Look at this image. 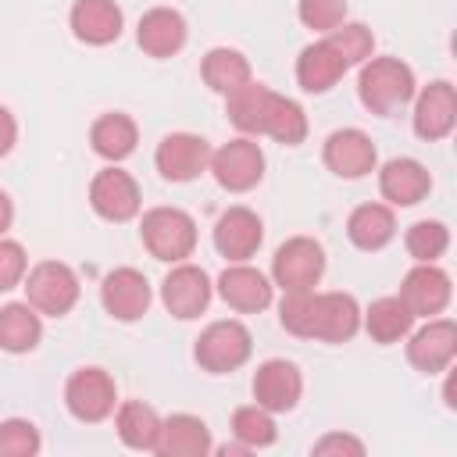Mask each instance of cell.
<instances>
[{
    "instance_id": "6da1fadb",
    "label": "cell",
    "mask_w": 457,
    "mask_h": 457,
    "mask_svg": "<svg viewBox=\"0 0 457 457\" xmlns=\"http://www.w3.org/2000/svg\"><path fill=\"white\" fill-rule=\"evenodd\" d=\"M418 93V82H414V71L411 64H403L400 57H368L361 64V75H357V96L361 104L378 114V118H393L400 114Z\"/></svg>"
},
{
    "instance_id": "7a4b0ae2",
    "label": "cell",
    "mask_w": 457,
    "mask_h": 457,
    "mask_svg": "<svg viewBox=\"0 0 457 457\" xmlns=\"http://www.w3.org/2000/svg\"><path fill=\"white\" fill-rule=\"evenodd\" d=\"M143 246L164 264H179L196 250V221L182 207H150L139 221Z\"/></svg>"
},
{
    "instance_id": "3957f363",
    "label": "cell",
    "mask_w": 457,
    "mask_h": 457,
    "mask_svg": "<svg viewBox=\"0 0 457 457\" xmlns=\"http://www.w3.org/2000/svg\"><path fill=\"white\" fill-rule=\"evenodd\" d=\"M253 353V336L243 321L236 318H225V321H211L196 343H193V357L204 371L211 375H228L236 368H243Z\"/></svg>"
},
{
    "instance_id": "277c9868",
    "label": "cell",
    "mask_w": 457,
    "mask_h": 457,
    "mask_svg": "<svg viewBox=\"0 0 457 457\" xmlns=\"http://www.w3.org/2000/svg\"><path fill=\"white\" fill-rule=\"evenodd\" d=\"M64 407L75 421L82 425H96L107 421L118 407V386L111 378V371L89 364V368H75L64 382Z\"/></svg>"
},
{
    "instance_id": "5b68a950",
    "label": "cell",
    "mask_w": 457,
    "mask_h": 457,
    "mask_svg": "<svg viewBox=\"0 0 457 457\" xmlns=\"http://www.w3.org/2000/svg\"><path fill=\"white\" fill-rule=\"evenodd\" d=\"M25 300L46 314V318H64L79 303V275L64 261H39L25 271Z\"/></svg>"
},
{
    "instance_id": "8992f818",
    "label": "cell",
    "mask_w": 457,
    "mask_h": 457,
    "mask_svg": "<svg viewBox=\"0 0 457 457\" xmlns=\"http://www.w3.org/2000/svg\"><path fill=\"white\" fill-rule=\"evenodd\" d=\"M325 275V250L318 239L311 236H293L286 239L275 257H271V286H278L282 293L293 289H314Z\"/></svg>"
},
{
    "instance_id": "52a82bcc",
    "label": "cell",
    "mask_w": 457,
    "mask_h": 457,
    "mask_svg": "<svg viewBox=\"0 0 457 457\" xmlns=\"http://www.w3.org/2000/svg\"><path fill=\"white\" fill-rule=\"evenodd\" d=\"M207 171L214 175V182L228 193H246L264 179V150L257 146L253 136H239L228 139L225 146L211 150V164Z\"/></svg>"
},
{
    "instance_id": "ba28073f",
    "label": "cell",
    "mask_w": 457,
    "mask_h": 457,
    "mask_svg": "<svg viewBox=\"0 0 457 457\" xmlns=\"http://www.w3.org/2000/svg\"><path fill=\"white\" fill-rule=\"evenodd\" d=\"M214 296V286H211V275L200 268V264H189V261H179L171 264V271L164 275L161 282V303L171 318L179 321H193L207 311Z\"/></svg>"
},
{
    "instance_id": "9c48e42d",
    "label": "cell",
    "mask_w": 457,
    "mask_h": 457,
    "mask_svg": "<svg viewBox=\"0 0 457 457\" xmlns=\"http://www.w3.org/2000/svg\"><path fill=\"white\" fill-rule=\"evenodd\" d=\"M411 104H414L411 125H414L418 139L439 143L453 132V125H457V89L446 79H436L425 89H418Z\"/></svg>"
},
{
    "instance_id": "30bf717a",
    "label": "cell",
    "mask_w": 457,
    "mask_h": 457,
    "mask_svg": "<svg viewBox=\"0 0 457 457\" xmlns=\"http://www.w3.org/2000/svg\"><path fill=\"white\" fill-rule=\"evenodd\" d=\"M89 207L104 221H132L139 214V207H143L139 182L125 168L111 164V168L93 175V182H89Z\"/></svg>"
},
{
    "instance_id": "8fae6325",
    "label": "cell",
    "mask_w": 457,
    "mask_h": 457,
    "mask_svg": "<svg viewBox=\"0 0 457 457\" xmlns=\"http://www.w3.org/2000/svg\"><path fill=\"white\" fill-rule=\"evenodd\" d=\"M154 164H157L161 179H168V182H193L211 164V143L196 132H168L157 143Z\"/></svg>"
},
{
    "instance_id": "7c38bea8",
    "label": "cell",
    "mask_w": 457,
    "mask_h": 457,
    "mask_svg": "<svg viewBox=\"0 0 457 457\" xmlns=\"http://www.w3.org/2000/svg\"><path fill=\"white\" fill-rule=\"evenodd\" d=\"M457 357V325L450 318H428L421 328L407 332V361L425 371V375H439L453 364Z\"/></svg>"
},
{
    "instance_id": "4fadbf2b",
    "label": "cell",
    "mask_w": 457,
    "mask_h": 457,
    "mask_svg": "<svg viewBox=\"0 0 457 457\" xmlns=\"http://www.w3.org/2000/svg\"><path fill=\"white\" fill-rule=\"evenodd\" d=\"M250 389H253V403H261L271 414H286L303 396V375H300V368L293 361L271 357V361L257 364Z\"/></svg>"
},
{
    "instance_id": "5bb4252c",
    "label": "cell",
    "mask_w": 457,
    "mask_h": 457,
    "mask_svg": "<svg viewBox=\"0 0 457 457\" xmlns=\"http://www.w3.org/2000/svg\"><path fill=\"white\" fill-rule=\"evenodd\" d=\"M321 161L339 179H364L375 171L378 150L364 129H336L321 146Z\"/></svg>"
},
{
    "instance_id": "9a60e30c",
    "label": "cell",
    "mask_w": 457,
    "mask_h": 457,
    "mask_svg": "<svg viewBox=\"0 0 457 457\" xmlns=\"http://www.w3.org/2000/svg\"><path fill=\"white\" fill-rule=\"evenodd\" d=\"M396 296L411 307L414 318H436V314L446 311V303L453 296V282H450V275L436 261H428V264L414 261V268L403 275Z\"/></svg>"
},
{
    "instance_id": "2e32d148",
    "label": "cell",
    "mask_w": 457,
    "mask_h": 457,
    "mask_svg": "<svg viewBox=\"0 0 457 457\" xmlns=\"http://www.w3.org/2000/svg\"><path fill=\"white\" fill-rule=\"evenodd\" d=\"M154 289L143 271L136 268H114L100 282V303L114 321H139L150 311Z\"/></svg>"
},
{
    "instance_id": "e0dca14e",
    "label": "cell",
    "mask_w": 457,
    "mask_h": 457,
    "mask_svg": "<svg viewBox=\"0 0 457 457\" xmlns=\"http://www.w3.org/2000/svg\"><path fill=\"white\" fill-rule=\"evenodd\" d=\"M264 243V221L236 204L228 211H221V218L214 221V250L232 264V261H250Z\"/></svg>"
},
{
    "instance_id": "ac0fdd59",
    "label": "cell",
    "mask_w": 457,
    "mask_h": 457,
    "mask_svg": "<svg viewBox=\"0 0 457 457\" xmlns=\"http://www.w3.org/2000/svg\"><path fill=\"white\" fill-rule=\"evenodd\" d=\"M214 289H218V296L232 307V311H239V314H257V311H264L268 303H271V278L264 275V271H257L253 264H246V261H232L221 275H218V282H214Z\"/></svg>"
},
{
    "instance_id": "d6986e66",
    "label": "cell",
    "mask_w": 457,
    "mask_h": 457,
    "mask_svg": "<svg viewBox=\"0 0 457 457\" xmlns=\"http://www.w3.org/2000/svg\"><path fill=\"white\" fill-rule=\"evenodd\" d=\"M432 175L414 157H393L378 168V193L389 207H414L428 196Z\"/></svg>"
},
{
    "instance_id": "ffe728a7",
    "label": "cell",
    "mask_w": 457,
    "mask_h": 457,
    "mask_svg": "<svg viewBox=\"0 0 457 457\" xmlns=\"http://www.w3.org/2000/svg\"><path fill=\"white\" fill-rule=\"evenodd\" d=\"M189 39V25L175 7H150L136 25V43L143 54L164 61L175 57Z\"/></svg>"
},
{
    "instance_id": "44dd1931",
    "label": "cell",
    "mask_w": 457,
    "mask_h": 457,
    "mask_svg": "<svg viewBox=\"0 0 457 457\" xmlns=\"http://www.w3.org/2000/svg\"><path fill=\"white\" fill-rule=\"evenodd\" d=\"M71 36L86 46H107L121 36L125 14L114 0H75L71 14H68Z\"/></svg>"
},
{
    "instance_id": "7402d4cb",
    "label": "cell",
    "mask_w": 457,
    "mask_h": 457,
    "mask_svg": "<svg viewBox=\"0 0 457 457\" xmlns=\"http://www.w3.org/2000/svg\"><path fill=\"white\" fill-rule=\"evenodd\" d=\"M346 71H350V64L339 57V50L325 36L307 43L296 57V82L303 93H328Z\"/></svg>"
},
{
    "instance_id": "603a6c76",
    "label": "cell",
    "mask_w": 457,
    "mask_h": 457,
    "mask_svg": "<svg viewBox=\"0 0 457 457\" xmlns=\"http://www.w3.org/2000/svg\"><path fill=\"white\" fill-rule=\"evenodd\" d=\"M211 450H214V439L204 418L186 411L161 418V439H157L161 457H207Z\"/></svg>"
},
{
    "instance_id": "cb8c5ba5",
    "label": "cell",
    "mask_w": 457,
    "mask_h": 457,
    "mask_svg": "<svg viewBox=\"0 0 457 457\" xmlns=\"http://www.w3.org/2000/svg\"><path fill=\"white\" fill-rule=\"evenodd\" d=\"M361 332V307L350 293H318V321L314 339L321 343H350Z\"/></svg>"
},
{
    "instance_id": "d4e9b609",
    "label": "cell",
    "mask_w": 457,
    "mask_h": 457,
    "mask_svg": "<svg viewBox=\"0 0 457 457\" xmlns=\"http://www.w3.org/2000/svg\"><path fill=\"white\" fill-rule=\"evenodd\" d=\"M114 432L129 450L157 453L161 439V414L143 400H121L114 407Z\"/></svg>"
},
{
    "instance_id": "484cf974",
    "label": "cell",
    "mask_w": 457,
    "mask_h": 457,
    "mask_svg": "<svg viewBox=\"0 0 457 457\" xmlns=\"http://www.w3.org/2000/svg\"><path fill=\"white\" fill-rule=\"evenodd\" d=\"M43 339V314L29 300H14L0 307V350L4 353H29Z\"/></svg>"
},
{
    "instance_id": "4316f807",
    "label": "cell",
    "mask_w": 457,
    "mask_h": 457,
    "mask_svg": "<svg viewBox=\"0 0 457 457\" xmlns=\"http://www.w3.org/2000/svg\"><path fill=\"white\" fill-rule=\"evenodd\" d=\"M89 143H93V150H96L104 161L118 164V161H125V157L136 150V143H139V125H136L125 111H107V114H100V118L93 121Z\"/></svg>"
},
{
    "instance_id": "83f0119b",
    "label": "cell",
    "mask_w": 457,
    "mask_h": 457,
    "mask_svg": "<svg viewBox=\"0 0 457 457\" xmlns=\"http://www.w3.org/2000/svg\"><path fill=\"white\" fill-rule=\"evenodd\" d=\"M346 236L357 250H382L396 236V214L389 204H361L346 218Z\"/></svg>"
},
{
    "instance_id": "f1b7e54d",
    "label": "cell",
    "mask_w": 457,
    "mask_h": 457,
    "mask_svg": "<svg viewBox=\"0 0 457 457\" xmlns=\"http://www.w3.org/2000/svg\"><path fill=\"white\" fill-rule=\"evenodd\" d=\"M361 325L378 346H393L407 339V332L414 328V314L400 296H378L368 311H361Z\"/></svg>"
},
{
    "instance_id": "f546056e",
    "label": "cell",
    "mask_w": 457,
    "mask_h": 457,
    "mask_svg": "<svg viewBox=\"0 0 457 457\" xmlns=\"http://www.w3.org/2000/svg\"><path fill=\"white\" fill-rule=\"evenodd\" d=\"M261 136L282 143V146H300L307 139V114L296 100L282 96L271 89L268 104H264V114H261Z\"/></svg>"
},
{
    "instance_id": "4dcf8cb0",
    "label": "cell",
    "mask_w": 457,
    "mask_h": 457,
    "mask_svg": "<svg viewBox=\"0 0 457 457\" xmlns=\"http://www.w3.org/2000/svg\"><path fill=\"white\" fill-rule=\"evenodd\" d=\"M200 75H204V82L214 93L228 96L232 89H239L243 82L253 79V68H250L243 50H236V46H211L204 54V61H200Z\"/></svg>"
},
{
    "instance_id": "1f68e13d",
    "label": "cell",
    "mask_w": 457,
    "mask_h": 457,
    "mask_svg": "<svg viewBox=\"0 0 457 457\" xmlns=\"http://www.w3.org/2000/svg\"><path fill=\"white\" fill-rule=\"evenodd\" d=\"M268 96H271V86H264V82H257V79L243 82L239 89H232V93L225 96V114H228V121H232L243 136H261V114H264Z\"/></svg>"
},
{
    "instance_id": "d6a6232c",
    "label": "cell",
    "mask_w": 457,
    "mask_h": 457,
    "mask_svg": "<svg viewBox=\"0 0 457 457\" xmlns=\"http://www.w3.org/2000/svg\"><path fill=\"white\" fill-rule=\"evenodd\" d=\"M232 439L243 443L250 453L253 450H264L278 439V425H275V414L264 411L261 403H243L232 411Z\"/></svg>"
},
{
    "instance_id": "836d02e7",
    "label": "cell",
    "mask_w": 457,
    "mask_h": 457,
    "mask_svg": "<svg viewBox=\"0 0 457 457\" xmlns=\"http://www.w3.org/2000/svg\"><path fill=\"white\" fill-rule=\"evenodd\" d=\"M278 321L289 336L314 339V321H318V289H293L282 293L278 303Z\"/></svg>"
},
{
    "instance_id": "e575fe53",
    "label": "cell",
    "mask_w": 457,
    "mask_h": 457,
    "mask_svg": "<svg viewBox=\"0 0 457 457\" xmlns=\"http://www.w3.org/2000/svg\"><path fill=\"white\" fill-rule=\"evenodd\" d=\"M403 246L407 253L418 261V264H428V261H439L450 246V228L436 218H425V221H414L403 236Z\"/></svg>"
},
{
    "instance_id": "d590c367",
    "label": "cell",
    "mask_w": 457,
    "mask_h": 457,
    "mask_svg": "<svg viewBox=\"0 0 457 457\" xmlns=\"http://www.w3.org/2000/svg\"><path fill=\"white\" fill-rule=\"evenodd\" d=\"M325 39L339 50V57L353 68V64H364L371 54H375V32L364 25V21H343L336 25L332 32H325Z\"/></svg>"
},
{
    "instance_id": "8d00e7d4",
    "label": "cell",
    "mask_w": 457,
    "mask_h": 457,
    "mask_svg": "<svg viewBox=\"0 0 457 457\" xmlns=\"http://www.w3.org/2000/svg\"><path fill=\"white\" fill-rule=\"evenodd\" d=\"M43 450V436L29 418L0 421V457H36Z\"/></svg>"
},
{
    "instance_id": "74e56055",
    "label": "cell",
    "mask_w": 457,
    "mask_h": 457,
    "mask_svg": "<svg viewBox=\"0 0 457 457\" xmlns=\"http://www.w3.org/2000/svg\"><path fill=\"white\" fill-rule=\"evenodd\" d=\"M296 18L311 29V32H332L336 25L346 21V0H300L296 4Z\"/></svg>"
},
{
    "instance_id": "f35d334b",
    "label": "cell",
    "mask_w": 457,
    "mask_h": 457,
    "mask_svg": "<svg viewBox=\"0 0 457 457\" xmlns=\"http://www.w3.org/2000/svg\"><path fill=\"white\" fill-rule=\"evenodd\" d=\"M29 271V253L18 239H4L0 236V293H11L25 282Z\"/></svg>"
},
{
    "instance_id": "ab89813d",
    "label": "cell",
    "mask_w": 457,
    "mask_h": 457,
    "mask_svg": "<svg viewBox=\"0 0 457 457\" xmlns=\"http://www.w3.org/2000/svg\"><path fill=\"white\" fill-rule=\"evenodd\" d=\"M311 453H318V457H361L364 453V443L357 439V436H350V432H325L314 446H311Z\"/></svg>"
},
{
    "instance_id": "60d3db41",
    "label": "cell",
    "mask_w": 457,
    "mask_h": 457,
    "mask_svg": "<svg viewBox=\"0 0 457 457\" xmlns=\"http://www.w3.org/2000/svg\"><path fill=\"white\" fill-rule=\"evenodd\" d=\"M14 143H18V121L7 107H0V157H7L14 150Z\"/></svg>"
},
{
    "instance_id": "b9f144b4",
    "label": "cell",
    "mask_w": 457,
    "mask_h": 457,
    "mask_svg": "<svg viewBox=\"0 0 457 457\" xmlns=\"http://www.w3.org/2000/svg\"><path fill=\"white\" fill-rule=\"evenodd\" d=\"M11 225H14V204H11V196L0 189V236H7Z\"/></svg>"
}]
</instances>
